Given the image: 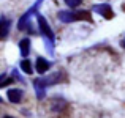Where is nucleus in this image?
Here are the masks:
<instances>
[{
    "label": "nucleus",
    "instance_id": "f257e3e1",
    "mask_svg": "<svg viewBox=\"0 0 125 118\" xmlns=\"http://www.w3.org/2000/svg\"><path fill=\"white\" fill-rule=\"evenodd\" d=\"M57 17L62 22H74V21H90V14L87 11H78V13H71V11H60L57 14Z\"/></svg>",
    "mask_w": 125,
    "mask_h": 118
},
{
    "label": "nucleus",
    "instance_id": "f8f14e48",
    "mask_svg": "<svg viewBox=\"0 0 125 118\" xmlns=\"http://www.w3.org/2000/svg\"><path fill=\"white\" fill-rule=\"evenodd\" d=\"M122 47L125 49V39H124V41H122Z\"/></svg>",
    "mask_w": 125,
    "mask_h": 118
},
{
    "label": "nucleus",
    "instance_id": "20e7f679",
    "mask_svg": "<svg viewBox=\"0 0 125 118\" xmlns=\"http://www.w3.org/2000/svg\"><path fill=\"white\" fill-rule=\"evenodd\" d=\"M33 85H35V90H37V94H38V98H44V91H46V88H48V85H46V80H44V77H40V79H35L33 80Z\"/></svg>",
    "mask_w": 125,
    "mask_h": 118
},
{
    "label": "nucleus",
    "instance_id": "f03ea898",
    "mask_svg": "<svg viewBox=\"0 0 125 118\" xmlns=\"http://www.w3.org/2000/svg\"><path fill=\"white\" fill-rule=\"evenodd\" d=\"M38 27H40V33L48 39V46H49V52H52V44H49V41L54 42V32L51 30V27L48 25L46 19L43 16H38Z\"/></svg>",
    "mask_w": 125,
    "mask_h": 118
},
{
    "label": "nucleus",
    "instance_id": "ddd939ff",
    "mask_svg": "<svg viewBox=\"0 0 125 118\" xmlns=\"http://www.w3.org/2000/svg\"><path fill=\"white\" fill-rule=\"evenodd\" d=\"M3 118H13V117H3Z\"/></svg>",
    "mask_w": 125,
    "mask_h": 118
},
{
    "label": "nucleus",
    "instance_id": "423d86ee",
    "mask_svg": "<svg viewBox=\"0 0 125 118\" xmlns=\"http://www.w3.org/2000/svg\"><path fill=\"white\" fill-rule=\"evenodd\" d=\"M22 96H24L22 90H18V88H11V90H8V99L11 101V102H14V104L21 102Z\"/></svg>",
    "mask_w": 125,
    "mask_h": 118
},
{
    "label": "nucleus",
    "instance_id": "9d476101",
    "mask_svg": "<svg viewBox=\"0 0 125 118\" xmlns=\"http://www.w3.org/2000/svg\"><path fill=\"white\" fill-rule=\"evenodd\" d=\"M21 68H22V71H24V73H27V74H32V65H30V61H29L27 58L21 61Z\"/></svg>",
    "mask_w": 125,
    "mask_h": 118
},
{
    "label": "nucleus",
    "instance_id": "39448f33",
    "mask_svg": "<svg viewBox=\"0 0 125 118\" xmlns=\"http://www.w3.org/2000/svg\"><path fill=\"white\" fill-rule=\"evenodd\" d=\"M35 68H37V71H38V74H44L46 71L51 68V63H49L46 58H43V57H38L37 58V61H35Z\"/></svg>",
    "mask_w": 125,
    "mask_h": 118
},
{
    "label": "nucleus",
    "instance_id": "7ed1b4c3",
    "mask_svg": "<svg viewBox=\"0 0 125 118\" xmlns=\"http://www.w3.org/2000/svg\"><path fill=\"white\" fill-rule=\"evenodd\" d=\"M40 3H41V0H38V3H35V5L32 6V8L29 9V11L25 13V14L22 16L21 19H19V24H18V28H19V30H29L30 33L33 32V30L30 28V22H29V19H30V16L35 13V9H37L38 6H40Z\"/></svg>",
    "mask_w": 125,
    "mask_h": 118
},
{
    "label": "nucleus",
    "instance_id": "6e6552de",
    "mask_svg": "<svg viewBox=\"0 0 125 118\" xmlns=\"http://www.w3.org/2000/svg\"><path fill=\"white\" fill-rule=\"evenodd\" d=\"M19 49H21V55L27 58L29 52H30V39H29V38H24L21 42H19Z\"/></svg>",
    "mask_w": 125,
    "mask_h": 118
},
{
    "label": "nucleus",
    "instance_id": "9b49d317",
    "mask_svg": "<svg viewBox=\"0 0 125 118\" xmlns=\"http://www.w3.org/2000/svg\"><path fill=\"white\" fill-rule=\"evenodd\" d=\"M65 3H67L70 8H76V6L81 5V0H65Z\"/></svg>",
    "mask_w": 125,
    "mask_h": 118
},
{
    "label": "nucleus",
    "instance_id": "0eeeda50",
    "mask_svg": "<svg viewBox=\"0 0 125 118\" xmlns=\"http://www.w3.org/2000/svg\"><path fill=\"white\" fill-rule=\"evenodd\" d=\"M95 11H98L100 14H103L106 19H111L113 17V11H111V6L109 5H98V6H95Z\"/></svg>",
    "mask_w": 125,
    "mask_h": 118
},
{
    "label": "nucleus",
    "instance_id": "1a4fd4ad",
    "mask_svg": "<svg viewBox=\"0 0 125 118\" xmlns=\"http://www.w3.org/2000/svg\"><path fill=\"white\" fill-rule=\"evenodd\" d=\"M8 28H10V21L5 16H2V38L8 36Z\"/></svg>",
    "mask_w": 125,
    "mask_h": 118
}]
</instances>
